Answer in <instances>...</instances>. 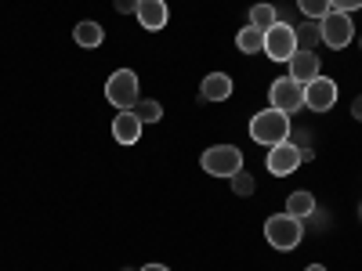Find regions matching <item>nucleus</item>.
<instances>
[{"label":"nucleus","instance_id":"nucleus-25","mask_svg":"<svg viewBox=\"0 0 362 271\" xmlns=\"http://www.w3.org/2000/svg\"><path fill=\"white\" fill-rule=\"evenodd\" d=\"M308 141H312V134H308V131H297V141H293L297 148H312Z\"/></svg>","mask_w":362,"mask_h":271},{"label":"nucleus","instance_id":"nucleus-21","mask_svg":"<svg viewBox=\"0 0 362 271\" xmlns=\"http://www.w3.org/2000/svg\"><path fill=\"white\" fill-rule=\"evenodd\" d=\"M297 11L305 18H312V22H319L322 15H329L334 8H329V0H297Z\"/></svg>","mask_w":362,"mask_h":271},{"label":"nucleus","instance_id":"nucleus-22","mask_svg":"<svg viewBox=\"0 0 362 271\" xmlns=\"http://www.w3.org/2000/svg\"><path fill=\"white\" fill-rule=\"evenodd\" d=\"M305 221H308V228H312V231H326V228H329V217L322 214V210H319V206L312 210V214H308Z\"/></svg>","mask_w":362,"mask_h":271},{"label":"nucleus","instance_id":"nucleus-20","mask_svg":"<svg viewBox=\"0 0 362 271\" xmlns=\"http://www.w3.org/2000/svg\"><path fill=\"white\" fill-rule=\"evenodd\" d=\"M228 181H232V195H239V199H247V195H254V188H257V181H254V174H247V170H239V174H232Z\"/></svg>","mask_w":362,"mask_h":271},{"label":"nucleus","instance_id":"nucleus-12","mask_svg":"<svg viewBox=\"0 0 362 271\" xmlns=\"http://www.w3.org/2000/svg\"><path fill=\"white\" fill-rule=\"evenodd\" d=\"M286 66H290V76H293L297 83H308V80L319 76V54H315V51H297Z\"/></svg>","mask_w":362,"mask_h":271},{"label":"nucleus","instance_id":"nucleus-7","mask_svg":"<svg viewBox=\"0 0 362 271\" xmlns=\"http://www.w3.org/2000/svg\"><path fill=\"white\" fill-rule=\"evenodd\" d=\"M264 54L272 62H290L297 54V33H293L290 22H276V25L264 29Z\"/></svg>","mask_w":362,"mask_h":271},{"label":"nucleus","instance_id":"nucleus-24","mask_svg":"<svg viewBox=\"0 0 362 271\" xmlns=\"http://www.w3.org/2000/svg\"><path fill=\"white\" fill-rule=\"evenodd\" d=\"M112 8H116L119 15H134V11H138V0H112Z\"/></svg>","mask_w":362,"mask_h":271},{"label":"nucleus","instance_id":"nucleus-29","mask_svg":"<svg viewBox=\"0 0 362 271\" xmlns=\"http://www.w3.org/2000/svg\"><path fill=\"white\" fill-rule=\"evenodd\" d=\"M358 217H362V203H358Z\"/></svg>","mask_w":362,"mask_h":271},{"label":"nucleus","instance_id":"nucleus-3","mask_svg":"<svg viewBox=\"0 0 362 271\" xmlns=\"http://www.w3.org/2000/svg\"><path fill=\"white\" fill-rule=\"evenodd\" d=\"M199 167L210 177H232V174L243 170V152H239L235 145H210L199 156Z\"/></svg>","mask_w":362,"mask_h":271},{"label":"nucleus","instance_id":"nucleus-10","mask_svg":"<svg viewBox=\"0 0 362 271\" xmlns=\"http://www.w3.org/2000/svg\"><path fill=\"white\" fill-rule=\"evenodd\" d=\"M138 22L141 29H148V33H160V29L167 25V0H138Z\"/></svg>","mask_w":362,"mask_h":271},{"label":"nucleus","instance_id":"nucleus-27","mask_svg":"<svg viewBox=\"0 0 362 271\" xmlns=\"http://www.w3.org/2000/svg\"><path fill=\"white\" fill-rule=\"evenodd\" d=\"M141 271H170V267H167V264H145Z\"/></svg>","mask_w":362,"mask_h":271},{"label":"nucleus","instance_id":"nucleus-16","mask_svg":"<svg viewBox=\"0 0 362 271\" xmlns=\"http://www.w3.org/2000/svg\"><path fill=\"white\" fill-rule=\"evenodd\" d=\"M312 210H315V195H312V192H290V195H286V214H290V217L305 221Z\"/></svg>","mask_w":362,"mask_h":271},{"label":"nucleus","instance_id":"nucleus-15","mask_svg":"<svg viewBox=\"0 0 362 271\" xmlns=\"http://www.w3.org/2000/svg\"><path fill=\"white\" fill-rule=\"evenodd\" d=\"M73 40L80 44V47H98L102 40H105V29L98 25V22H76V33H73Z\"/></svg>","mask_w":362,"mask_h":271},{"label":"nucleus","instance_id":"nucleus-1","mask_svg":"<svg viewBox=\"0 0 362 271\" xmlns=\"http://www.w3.org/2000/svg\"><path fill=\"white\" fill-rule=\"evenodd\" d=\"M305 221L300 217H290L286 210L283 214H272L264 221V239H268V246H276V250H297L300 246V239H305Z\"/></svg>","mask_w":362,"mask_h":271},{"label":"nucleus","instance_id":"nucleus-13","mask_svg":"<svg viewBox=\"0 0 362 271\" xmlns=\"http://www.w3.org/2000/svg\"><path fill=\"white\" fill-rule=\"evenodd\" d=\"M112 138L119 141V145H134L138 138H141V119L127 109V112H119L116 119H112Z\"/></svg>","mask_w":362,"mask_h":271},{"label":"nucleus","instance_id":"nucleus-11","mask_svg":"<svg viewBox=\"0 0 362 271\" xmlns=\"http://www.w3.org/2000/svg\"><path fill=\"white\" fill-rule=\"evenodd\" d=\"M199 98H203V102H228V98H232V76H228V73H210V76H203Z\"/></svg>","mask_w":362,"mask_h":271},{"label":"nucleus","instance_id":"nucleus-23","mask_svg":"<svg viewBox=\"0 0 362 271\" xmlns=\"http://www.w3.org/2000/svg\"><path fill=\"white\" fill-rule=\"evenodd\" d=\"M329 8H334V11H344V15H351V11H358V8H362V0H329Z\"/></svg>","mask_w":362,"mask_h":271},{"label":"nucleus","instance_id":"nucleus-9","mask_svg":"<svg viewBox=\"0 0 362 271\" xmlns=\"http://www.w3.org/2000/svg\"><path fill=\"white\" fill-rule=\"evenodd\" d=\"M264 167L268 174H276V177H286L300 167V148L293 141H279V145H272L268 148V156H264Z\"/></svg>","mask_w":362,"mask_h":271},{"label":"nucleus","instance_id":"nucleus-5","mask_svg":"<svg viewBox=\"0 0 362 271\" xmlns=\"http://www.w3.org/2000/svg\"><path fill=\"white\" fill-rule=\"evenodd\" d=\"M268 102H272V109L293 116L297 109H305V83H297L293 76H276L268 87Z\"/></svg>","mask_w":362,"mask_h":271},{"label":"nucleus","instance_id":"nucleus-19","mask_svg":"<svg viewBox=\"0 0 362 271\" xmlns=\"http://www.w3.org/2000/svg\"><path fill=\"white\" fill-rule=\"evenodd\" d=\"M276 22H279V11L272 8V4H254V8H250V25L268 29V25H276Z\"/></svg>","mask_w":362,"mask_h":271},{"label":"nucleus","instance_id":"nucleus-17","mask_svg":"<svg viewBox=\"0 0 362 271\" xmlns=\"http://www.w3.org/2000/svg\"><path fill=\"white\" fill-rule=\"evenodd\" d=\"M131 112L141 119V127H145V124H160V119H163V105H160L156 98H138Z\"/></svg>","mask_w":362,"mask_h":271},{"label":"nucleus","instance_id":"nucleus-26","mask_svg":"<svg viewBox=\"0 0 362 271\" xmlns=\"http://www.w3.org/2000/svg\"><path fill=\"white\" fill-rule=\"evenodd\" d=\"M351 116H355V119H358V124H362V95H358V98L351 102Z\"/></svg>","mask_w":362,"mask_h":271},{"label":"nucleus","instance_id":"nucleus-28","mask_svg":"<svg viewBox=\"0 0 362 271\" xmlns=\"http://www.w3.org/2000/svg\"><path fill=\"white\" fill-rule=\"evenodd\" d=\"M305 271H326V267H322V264H308Z\"/></svg>","mask_w":362,"mask_h":271},{"label":"nucleus","instance_id":"nucleus-4","mask_svg":"<svg viewBox=\"0 0 362 271\" xmlns=\"http://www.w3.org/2000/svg\"><path fill=\"white\" fill-rule=\"evenodd\" d=\"M105 98H109V105H116L119 112L134 109V102H138V73H134V69H116V73L105 80Z\"/></svg>","mask_w":362,"mask_h":271},{"label":"nucleus","instance_id":"nucleus-30","mask_svg":"<svg viewBox=\"0 0 362 271\" xmlns=\"http://www.w3.org/2000/svg\"><path fill=\"white\" fill-rule=\"evenodd\" d=\"M124 271H134V267H124Z\"/></svg>","mask_w":362,"mask_h":271},{"label":"nucleus","instance_id":"nucleus-14","mask_svg":"<svg viewBox=\"0 0 362 271\" xmlns=\"http://www.w3.org/2000/svg\"><path fill=\"white\" fill-rule=\"evenodd\" d=\"M235 47L243 51V54H261V51H264V29L243 25V29L235 33Z\"/></svg>","mask_w":362,"mask_h":271},{"label":"nucleus","instance_id":"nucleus-18","mask_svg":"<svg viewBox=\"0 0 362 271\" xmlns=\"http://www.w3.org/2000/svg\"><path fill=\"white\" fill-rule=\"evenodd\" d=\"M293 33H297V51H315V44H322L319 40V22H300Z\"/></svg>","mask_w":362,"mask_h":271},{"label":"nucleus","instance_id":"nucleus-8","mask_svg":"<svg viewBox=\"0 0 362 271\" xmlns=\"http://www.w3.org/2000/svg\"><path fill=\"white\" fill-rule=\"evenodd\" d=\"M337 95H341L337 83L319 73L315 80L305 83V109H312V112H329V109L337 105Z\"/></svg>","mask_w":362,"mask_h":271},{"label":"nucleus","instance_id":"nucleus-2","mask_svg":"<svg viewBox=\"0 0 362 271\" xmlns=\"http://www.w3.org/2000/svg\"><path fill=\"white\" fill-rule=\"evenodd\" d=\"M250 138H254L257 145H264V148L286 141V138H290V116L279 112V109H261V112L250 119Z\"/></svg>","mask_w":362,"mask_h":271},{"label":"nucleus","instance_id":"nucleus-6","mask_svg":"<svg viewBox=\"0 0 362 271\" xmlns=\"http://www.w3.org/2000/svg\"><path fill=\"white\" fill-rule=\"evenodd\" d=\"M319 40H322L326 47H334V51L348 47V44L355 40V22H351V15H344V11L322 15V18H319Z\"/></svg>","mask_w":362,"mask_h":271}]
</instances>
